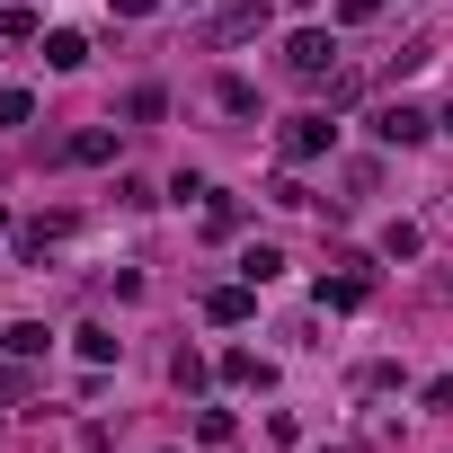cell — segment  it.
I'll return each mask as SVG.
<instances>
[{
	"mask_svg": "<svg viewBox=\"0 0 453 453\" xmlns=\"http://www.w3.org/2000/svg\"><path fill=\"white\" fill-rule=\"evenodd\" d=\"M426 241H418V222H391V232H382V258H418Z\"/></svg>",
	"mask_w": 453,
	"mask_h": 453,
	"instance_id": "9a60e30c",
	"label": "cell"
},
{
	"mask_svg": "<svg viewBox=\"0 0 453 453\" xmlns=\"http://www.w3.org/2000/svg\"><path fill=\"white\" fill-rule=\"evenodd\" d=\"M160 10V0H116V19H151Z\"/></svg>",
	"mask_w": 453,
	"mask_h": 453,
	"instance_id": "ffe728a7",
	"label": "cell"
},
{
	"mask_svg": "<svg viewBox=\"0 0 453 453\" xmlns=\"http://www.w3.org/2000/svg\"><path fill=\"white\" fill-rule=\"evenodd\" d=\"M81 356H89V365H116L125 338H116V329H81Z\"/></svg>",
	"mask_w": 453,
	"mask_h": 453,
	"instance_id": "5bb4252c",
	"label": "cell"
},
{
	"mask_svg": "<svg viewBox=\"0 0 453 453\" xmlns=\"http://www.w3.org/2000/svg\"><path fill=\"white\" fill-rule=\"evenodd\" d=\"M435 125H444V134H453V107H444V116H435Z\"/></svg>",
	"mask_w": 453,
	"mask_h": 453,
	"instance_id": "44dd1931",
	"label": "cell"
},
{
	"mask_svg": "<svg viewBox=\"0 0 453 453\" xmlns=\"http://www.w3.org/2000/svg\"><path fill=\"white\" fill-rule=\"evenodd\" d=\"M213 107H222V116H258V89H250V81H213Z\"/></svg>",
	"mask_w": 453,
	"mask_h": 453,
	"instance_id": "9c48e42d",
	"label": "cell"
},
{
	"mask_svg": "<svg viewBox=\"0 0 453 453\" xmlns=\"http://www.w3.org/2000/svg\"><path fill=\"white\" fill-rule=\"evenodd\" d=\"M373 134H382V142H426V134H435V116H426V107H409V98H391V107H373Z\"/></svg>",
	"mask_w": 453,
	"mask_h": 453,
	"instance_id": "7a4b0ae2",
	"label": "cell"
},
{
	"mask_svg": "<svg viewBox=\"0 0 453 453\" xmlns=\"http://www.w3.org/2000/svg\"><path fill=\"white\" fill-rule=\"evenodd\" d=\"M45 63H54V72H81L89 45H81V36H45Z\"/></svg>",
	"mask_w": 453,
	"mask_h": 453,
	"instance_id": "7c38bea8",
	"label": "cell"
},
{
	"mask_svg": "<svg viewBox=\"0 0 453 453\" xmlns=\"http://www.w3.org/2000/svg\"><path fill=\"white\" fill-rule=\"evenodd\" d=\"M222 382H241V391H267V365H258L250 347H232V356H222Z\"/></svg>",
	"mask_w": 453,
	"mask_h": 453,
	"instance_id": "8992f818",
	"label": "cell"
},
{
	"mask_svg": "<svg viewBox=\"0 0 453 453\" xmlns=\"http://www.w3.org/2000/svg\"><path fill=\"white\" fill-rule=\"evenodd\" d=\"M258 27H267V0H232V10H213L204 45H241V36H258Z\"/></svg>",
	"mask_w": 453,
	"mask_h": 453,
	"instance_id": "277c9868",
	"label": "cell"
},
{
	"mask_svg": "<svg viewBox=\"0 0 453 453\" xmlns=\"http://www.w3.org/2000/svg\"><path fill=\"white\" fill-rule=\"evenodd\" d=\"M329 142H338V125H329V116H294V125H285V160H320Z\"/></svg>",
	"mask_w": 453,
	"mask_h": 453,
	"instance_id": "5b68a950",
	"label": "cell"
},
{
	"mask_svg": "<svg viewBox=\"0 0 453 453\" xmlns=\"http://www.w3.org/2000/svg\"><path fill=\"white\" fill-rule=\"evenodd\" d=\"M204 311H213V320H222V329H232V320H250V285H222V294H213V303H204Z\"/></svg>",
	"mask_w": 453,
	"mask_h": 453,
	"instance_id": "30bf717a",
	"label": "cell"
},
{
	"mask_svg": "<svg viewBox=\"0 0 453 453\" xmlns=\"http://www.w3.org/2000/svg\"><path fill=\"white\" fill-rule=\"evenodd\" d=\"M0 347H10L19 365H36V356H45V320H19V329H0Z\"/></svg>",
	"mask_w": 453,
	"mask_h": 453,
	"instance_id": "52a82bcc",
	"label": "cell"
},
{
	"mask_svg": "<svg viewBox=\"0 0 453 453\" xmlns=\"http://www.w3.org/2000/svg\"><path fill=\"white\" fill-rule=\"evenodd\" d=\"M63 160H116V134H107V125H89V134H72V142H63Z\"/></svg>",
	"mask_w": 453,
	"mask_h": 453,
	"instance_id": "ba28073f",
	"label": "cell"
},
{
	"mask_svg": "<svg viewBox=\"0 0 453 453\" xmlns=\"http://www.w3.org/2000/svg\"><path fill=\"white\" fill-rule=\"evenodd\" d=\"M373 10H382V0H338V27H365Z\"/></svg>",
	"mask_w": 453,
	"mask_h": 453,
	"instance_id": "ac0fdd59",
	"label": "cell"
},
{
	"mask_svg": "<svg viewBox=\"0 0 453 453\" xmlns=\"http://www.w3.org/2000/svg\"><path fill=\"white\" fill-rule=\"evenodd\" d=\"M241 276H250V285H267V276H285V250H267V241H258V250L241 258Z\"/></svg>",
	"mask_w": 453,
	"mask_h": 453,
	"instance_id": "4fadbf2b",
	"label": "cell"
},
{
	"mask_svg": "<svg viewBox=\"0 0 453 453\" xmlns=\"http://www.w3.org/2000/svg\"><path fill=\"white\" fill-rule=\"evenodd\" d=\"M27 391H36V373H27V365H19V356H10V365H0V409H19V400H27Z\"/></svg>",
	"mask_w": 453,
	"mask_h": 453,
	"instance_id": "8fae6325",
	"label": "cell"
},
{
	"mask_svg": "<svg viewBox=\"0 0 453 453\" xmlns=\"http://www.w3.org/2000/svg\"><path fill=\"white\" fill-rule=\"evenodd\" d=\"M329 63H338V36H329V27H303V36L285 45V72H294V81H329Z\"/></svg>",
	"mask_w": 453,
	"mask_h": 453,
	"instance_id": "6da1fadb",
	"label": "cell"
},
{
	"mask_svg": "<svg viewBox=\"0 0 453 453\" xmlns=\"http://www.w3.org/2000/svg\"><path fill=\"white\" fill-rule=\"evenodd\" d=\"M27 116H36V98H27V89H0V125H27Z\"/></svg>",
	"mask_w": 453,
	"mask_h": 453,
	"instance_id": "e0dca14e",
	"label": "cell"
},
{
	"mask_svg": "<svg viewBox=\"0 0 453 453\" xmlns=\"http://www.w3.org/2000/svg\"><path fill=\"white\" fill-rule=\"evenodd\" d=\"M0 232H10V204H0Z\"/></svg>",
	"mask_w": 453,
	"mask_h": 453,
	"instance_id": "7402d4cb",
	"label": "cell"
},
{
	"mask_svg": "<svg viewBox=\"0 0 453 453\" xmlns=\"http://www.w3.org/2000/svg\"><path fill=\"white\" fill-rule=\"evenodd\" d=\"M169 382H178V391H204V356L178 347V356H169Z\"/></svg>",
	"mask_w": 453,
	"mask_h": 453,
	"instance_id": "2e32d148",
	"label": "cell"
},
{
	"mask_svg": "<svg viewBox=\"0 0 453 453\" xmlns=\"http://www.w3.org/2000/svg\"><path fill=\"white\" fill-rule=\"evenodd\" d=\"M426 409H453V373H444V382H426Z\"/></svg>",
	"mask_w": 453,
	"mask_h": 453,
	"instance_id": "d6986e66",
	"label": "cell"
},
{
	"mask_svg": "<svg viewBox=\"0 0 453 453\" xmlns=\"http://www.w3.org/2000/svg\"><path fill=\"white\" fill-rule=\"evenodd\" d=\"M338 267H347V276H320V303H329V311H365V303H373L365 258H338Z\"/></svg>",
	"mask_w": 453,
	"mask_h": 453,
	"instance_id": "3957f363",
	"label": "cell"
}]
</instances>
